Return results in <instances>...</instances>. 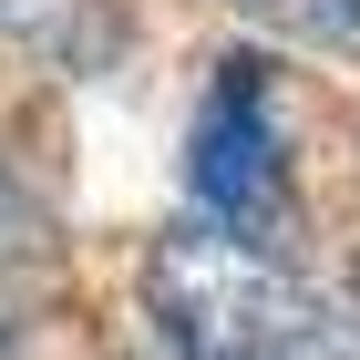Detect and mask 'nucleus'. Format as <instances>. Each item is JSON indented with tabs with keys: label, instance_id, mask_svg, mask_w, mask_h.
<instances>
[{
	"label": "nucleus",
	"instance_id": "f257e3e1",
	"mask_svg": "<svg viewBox=\"0 0 360 360\" xmlns=\"http://www.w3.org/2000/svg\"><path fill=\"white\" fill-rule=\"evenodd\" d=\"M144 319L175 360H350V319L278 248H248L226 226H165L134 268Z\"/></svg>",
	"mask_w": 360,
	"mask_h": 360
},
{
	"label": "nucleus",
	"instance_id": "f03ea898",
	"mask_svg": "<svg viewBox=\"0 0 360 360\" xmlns=\"http://www.w3.org/2000/svg\"><path fill=\"white\" fill-rule=\"evenodd\" d=\"M186 186L206 206V226L278 248L288 237V155H278V103H268V62H217V93L195 103V144H186Z\"/></svg>",
	"mask_w": 360,
	"mask_h": 360
},
{
	"label": "nucleus",
	"instance_id": "7ed1b4c3",
	"mask_svg": "<svg viewBox=\"0 0 360 360\" xmlns=\"http://www.w3.org/2000/svg\"><path fill=\"white\" fill-rule=\"evenodd\" d=\"M0 41L83 72V62L113 52V11H103V0H0Z\"/></svg>",
	"mask_w": 360,
	"mask_h": 360
},
{
	"label": "nucleus",
	"instance_id": "20e7f679",
	"mask_svg": "<svg viewBox=\"0 0 360 360\" xmlns=\"http://www.w3.org/2000/svg\"><path fill=\"white\" fill-rule=\"evenodd\" d=\"M226 11H248L288 41H319V52H360V0H226Z\"/></svg>",
	"mask_w": 360,
	"mask_h": 360
},
{
	"label": "nucleus",
	"instance_id": "39448f33",
	"mask_svg": "<svg viewBox=\"0 0 360 360\" xmlns=\"http://www.w3.org/2000/svg\"><path fill=\"white\" fill-rule=\"evenodd\" d=\"M31 248H41V206L11 186V165H0V257H31Z\"/></svg>",
	"mask_w": 360,
	"mask_h": 360
},
{
	"label": "nucleus",
	"instance_id": "423d86ee",
	"mask_svg": "<svg viewBox=\"0 0 360 360\" xmlns=\"http://www.w3.org/2000/svg\"><path fill=\"white\" fill-rule=\"evenodd\" d=\"M155 360H175V350H155Z\"/></svg>",
	"mask_w": 360,
	"mask_h": 360
}]
</instances>
